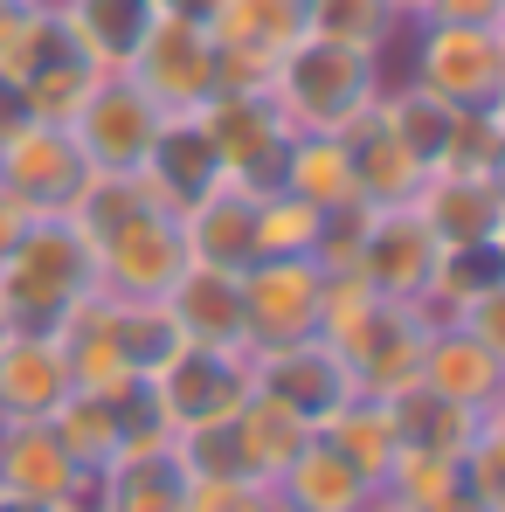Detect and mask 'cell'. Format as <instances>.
Returning <instances> with one entry per match:
<instances>
[{"instance_id":"836d02e7","label":"cell","mask_w":505,"mask_h":512,"mask_svg":"<svg viewBox=\"0 0 505 512\" xmlns=\"http://www.w3.org/2000/svg\"><path fill=\"white\" fill-rule=\"evenodd\" d=\"M319 229H326V215L312 201H298L284 187H263V201H256V256H312Z\"/></svg>"},{"instance_id":"b9f144b4","label":"cell","mask_w":505,"mask_h":512,"mask_svg":"<svg viewBox=\"0 0 505 512\" xmlns=\"http://www.w3.org/2000/svg\"><path fill=\"white\" fill-rule=\"evenodd\" d=\"M0 340H7V305H0Z\"/></svg>"},{"instance_id":"30bf717a","label":"cell","mask_w":505,"mask_h":512,"mask_svg":"<svg viewBox=\"0 0 505 512\" xmlns=\"http://www.w3.org/2000/svg\"><path fill=\"white\" fill-rule=\"evenodd\" d=\"M236 284H243V340H250V353L319 333L326 270L312 256H256V263L236 270Z\"/></svg>"},{"instance_id":"277c9868","label":"cell","mask_w":505,"mask_h":512,"mask_svg":"<svg viewBox=\"0 0 505 512\" xmlns=\"http://www.w3.org/2000/svg\"><path fill=\"white\" fill-rule=\"evenodd\" d=\"M250 346H201V340H180L160 374H146V395L160 409L167 436L180 429H201V423H229L243 402H250Z\"/></svg>"},{"instance_id":"3957f363","label":"cell","mask_w":505,"mask_h":512,"mask_svg":"<svg viewBox=\"0 0 505 512\" xmlns=\"http://www.w3.org/2000/svg\"><path fill=\"white\" fill-rule=\"evenodd\" d=\"M450 111H505V28H409V77Z\"/></svg>"},{"instance_id":"4316f807","label":"cell","mask_w":505,"mask_h":512,"mask_svg":"<svg viewBox=\"0 0 505 512\" xmlns=\"http://www.w3.org/2000/svg\"><path fill=\"white\" fill-rule=\"evenodd\" d=\"M388 402V423H395V443L402 450H429V457H464V443L485 429V416H471V409H450L443 395H429V388H395V395H381ZM499 416V409H492Z\"/></svg>"},{"instance_id":"4dcf8cb0","label":"cell","mask_w":505,"mask_h":512,"mask_svg":"<svg viewBox=\"0 0 505 512\" xmlns=\"http://www.w3.org/2000/svg\"><path fill=\"white\" fill-rule=\"evenodd\" d=\"M319 436L333 443V450L353 464V471H360V478H374V492H381V478H388V464H395V450H402L381 395H353V402H346V409H339Z\"/></svg>"},{"instance_id":"5b68a950","label":"cell","mask_w":505,"mask_h":512,"mask_svg":"<svg viewBox=\"0 0 505 512\" xmlns=\"http://www.w3.org/2000/svg\"><path fill=\"white\" fill-rule=\"evenodd\" d=\"M90 250H97V291H111V298H167L173 277L194 263L180 215L153 208V201H139L111 229H97Z\"/></svg>"},{"instance_id":"484cf974","label":"cell","mask_w":505,"mask_h":512,"mask_svg":"<svg viewBox=\"0 0 505 512\" xmlns=\"http://www.w3.org/2000/svg\"><path fill=\"white\" fill-rule=\"evenodd\" d=\"M208 35L215 49H243V56H284L298 35H312V0H208Z\"/></svg>"},{"instance_id":"d6a6232c","label":"cell","mask_w":505,"mask_h":512,"mask_svg":"<svg viewBox=\"0 0 505 512\" xmlns=\"http://www.w3.org/2000/svg\"><path fill=\"white\" fill-rule=\"evenodd\" d=\"M312 35H333L346 49L388 56V42L409 35V14L395 0H312Z\"/></svg>"},{"instance_id":"cb8c5ba5","label":"cell","mask_w":505,"mask_h":512,"mask_svg":"<svg viewBox=\"0 0 505 512\" xmlns=\"http://www.w3.org/2000/svg\"><path fill=\"white\" fill-rule=\"evenodd\" d=\"M167 312L180 326V340L201 346H250L243 340V284L236 270H215V263H187L167 291Z\"/></svg>"},{"instance_id":"603a6c76","label":"cell","mask_w":505,"mask_h":512,"mask_svg":"<svg viewBox=\"0 0 505 512\" xmlns=\"http://www.w3.org/2000/svg\"><path fill=\"white\" fill-rule=\"evenodd\" d=\"M56 21L97 70H132L146 28L160 21V0H56Z\"/></svg>"},{"instance_id":"2e32d148","label":"cell","mask_w":505,"mask_h":512,"mask_svg":"<svg viewBox=\"0 0 505 512\" xmlns=\"http://www.w3.org/2000/svg\"><path fill=\"white\" fill-rule=\"evenodd\" d=\"M132 180H139V194H146L153 208H167V215L194 208V201H201V194L222 180V160H215V146H208L201 118H194V111H173V118H160V132H153L146 160L132 167Z\"/></svg>"},{"instance_id":"d4e9b609","label":"cell","mask_w":505,"mask_h":512,"mask_svg":"<svg viewBox=\"0 0 505 512\" xmlns=\"http://www.w3.org/2000/svg\"><path fill=\"white\" fill-rule=\"evenodd\" d=\"M187 485L194 478H187L173 436H160V443H139L104 464V512H180Z\"/></svg>"},{"instance_id":"83f0119b","label":"cell","mask_w":505,"mask_h":512,"mask_svg":"<svg viewBox=\"0 0 505 512\" xmlns=\"http://www.w3.org/2000/svg\"><path fill=\"white\" fill-rule=\"evenodd\" d=\"M277 187L298 194V201H312L319 215H333V208H346V201H360V194H353V167H346L339 132H291L284 167H277Z\"/></svg>"},{"instance_id":"ba28073f","label":"cell","mask_w":505,"mask_h":512,"mask_svg":"<svg viewBox=\"0 0 505 512\" xmlns=\"http://www.w3.org/2000/svg\"><path fill=\"white\" fill-rule=\"evenodd\" d=\"M160 118H167V111L132 84L125 70H104V77L90 84V97L63 118V132L77 139V153L90 160V173H132L146 160Z\"/></svg>"},{"instance_id":"4fadbf2b","label":"cell","mask_w":505,"mask_h":512,"mask_svg":"<svg viewBox=\"0 0 505 512\" xmlns=\"http://www.w3.org/2000/svg\"><path fill=\"white\" fill-rule=\"evenodd\" d=\"M436 236L422 229L416 208H367V229H360V256H353V277L374 291V298H395V305H422L429 291V270H436Z\"/></svg>"},{"instance_id":"d590c367","label":"cell","mask_w":505,"mask_h":512,"mask_svg":"<svg viewBox=\"0 0 505 512\" xmlns=\"http://www.w3.org/2000/svg\"><path fill=\"white\" fill-rule=\"evenodd\" d=\"M409 28H505V0H416Z\"/></svg>"},{"instance_id":"5bb4252c","label":"cell","mask_w":505,"mask_h":512,"mask_svg":"<svg viewBox=\"0 0 505 512\" xmlns=\"http://www.w3.org/2000/svg\"><path fill=\"white\" fill-rule=\"evenodd\" d=\"M422 229L436 236V250H478L505 236V173H450L429 167L409 201Z\"/></svg>"},{"instance_id":"9c48e42d","label":"cell","mask_w":505,"mask_h":512,"mask_svg":"<svg viewBox=\"0 0 505 512\" xmlns=\"http://www.w3.org/2000/svg\"><path fill=\"white\" fill-rule=\"evenodd\" d=\"M250 381H256V395H270L277 409H291L305 429H326L339 409L360 395V388H353V367H346L319 333L250 353Z\"/></svg>"},{"instance_id":"e575fe53","label":"cell","mask_w":505,"mask_h":512,"mask_svg":"<svg viewBox=\"0 0 505 512\" xmlns=\"http://www.w3.org/2000/svg\"><path fill=\"white\" fill-rule=\"evenodd\" d=\"M180 512H284V506H277L270 485H243V478H229V485H201V478H194Z\"/></svg>"},{"instance_id":"f546056e","label":"cell","mask_w":505,"mask_h":512,"mask_svg":"<svg viewBox=\"0 0 505 512\" xmlns=\"http://www.w3.org/2000/svg\"><path fill=\"white\" fill-rule=\"evenodd\" d=\"M236 443H243V464H250L256 485H277V471L312 443V429L298 423L291 409H277L270 395H256V388H250V402L236 409Z\"/></svg>"},{"instance_id":"7402d4cb","label":"cell","mask_w":505,"mask_h":512,"mask_svg":"<svg viewBox=\"0 0 505 512\" xmlns=\"http://www.w3.org/2000/svg\"><path fill=\"white\" fill-rule=\"evenodd\" d=\"M270 492H277L284 512H367L374 506V478H360L319 429H312V443L277 471Z\"/></svg>"},{"instance_id":"1f68e13d","label":"cell","mask_w":505,"mask_h":512,"mask_svg":"<svg viewBox=\"0 0 505 512\" xmlns=\"http://www.w3.org/2000/svg\"><path fill=\"white\" fill-rule=\"evenodd\" d=\"M97 77H104V70H97L90 56H77V42L63 35V42H56V49H49V56L21 77V90H28V111H35V118L63 125V118H70V111L90 97V84H97Z\"/></svg>"},{"instance_id":"8fae6325","label":"cell","mask_w":505,"mask_h":512,"mask_svg":"<svg viewBox=\"0 0 505 512\" xmlns=\"http://www.w3.org/2000/svg\"><path fill=\"white\" fill-rule=\"evenodd\" d=\"M90 180V160L77 153V139L49 118H28L7 146H0V194L21 201L28 215H70Z\"/></svg>"},{"instance_id":"74e56055","label":"cell","mask_w":505,"mask_h":512,"mask_svg":"<svg viewBox=\"0 0 505 512\" xmlns=\"http://www.w3.org/2000/svg\"><path fill=\"white\" fill-rule=\"evenodd\" d=\"M21 229H28V208H21V201H7V194H0V263H7V256H14V243H21Z\"/></svg>"},{"instance_id":"7bdbcfd3","label":"cell","mask_w":505,"mask_h":512,"mask_svg":"<svg viewBox=\"0 0 505 512\" xmlns=\"http://www.w3.org/2000/svg\"><path fill=\"white\" fill-rule=\"evenodd\" d=\"M0 512H7V506H0Z\"/></svg>"},{"instance_id":"52a82bcc","label":"cell","mask_w":505,"mask_h":512,"mask_svg":"<svg viewBox=\"0 0 505 512\" xmlns=\"http://www.w3.org/2000/svg\"><path fill=\"white\" fill-rule=\"evenodd\" d=\"M201 132L222 160V180L236 187H277V167H284V146H291V125L284 111L270 104V90H215L201 111Z\"/></svg>"},{"instance_id":"6da1fadb","label":"cell","mask_w":505,"mask_h":512,"mask_svg":"<svg viewBox=\"0 0 505 512\" xmlns=\"http://www.w3.org/2000/svg\"><path fill=\"white\" fill-rule=\"evenodd\" d=\"M97 291V250L70 215H28L14 256L0 263L7 333H63L70 312Z\"/></svg>"},{"instance_id":"60d3db41","label":"cell","mask_w":505,"mask_h":512,"mask_svg":"<svg viewBox=\"0 0 505 512\" xmlns=\"http://www.w3.org/2000/svg\"><path fill=\"white\" fill-rule=\"evenodd\" d=\"M395 7H402V14H416V0H395Z\"/></svg>"},{"instance_id":"ac0fdd59","label":"cell","mask_w":505,"mask_h":512,"mask_svg":"<svg viewBox=\"0 0 505 512\" xmlns=\"http://www.w3.org/2000/svg\"><path fill=\"white\" fill-rule=\"evenodd\" d=\"M339 146H346V167H353V194L367 201V208H409L422 187V160L409 153V139L381 118V111H367V118H353L346 132H339Z\"/></svg>"},{"instance_id":"8d00e7d4","label":"cell","mask_w":505,"mask_h":512,"mask_svg":"<svg viewBox=\"0 0 505 512\" xmlns=\"http://www.w3.org/2000/svg\"><path fill=\"white\" fill-rule=\"evenodd\" d=\"M28 118H35V111H28V90L14 84V77H0V146H7Z\"/></svg>"},{"instance_id":"e0dca14e","label":"cell","mask_w":505,"mask_h":512,"mask_svg":"<svg viewBox=\"0 0 505 512\" xmlns=\"http://www.w3.org/2000/svg\"><path fill=\"white\" fill-rule=\"evenodd\" d=\"M70 353L56 333H7L0 340V423H49L70 402Z\"/></svg>"},{"instance_id":"44dd1931","label":"cell","mask_w":505,"mask_h":512,"mask_svg":"<svg viewBox=\"0 0 505 512\" xmlns=\"http://www.w3.org/2000/svg\"><path fill=\"white\" fill-rule=\"evenodd\" d=\"M256 187H236V180H215L194 208H180V236H187V256L194 263H215V270H243L256 263Z\"/></svg>"},{"instance_id":"d6986e66","label":"cell","mask_w":505,"mask_h":512,"mask_svg":"<svg viewBox=\"0 0 505 512\" xmlns=\"http://www.w3.org/2000/svg\"><path fill=\"white\" fill-rule=\"evenodd\" d=\"M90 326L104 333V346L118 353L125 374H160L173 353H180V326H173L167 298H111V291H90L84 298Z\"/></svg>"},{"instance_id":"f35d334b","label":"cell","mask_w":505,"mask_h":512,"mask_svg":"<svg viewBox=\"0 0 505 512\" xmlns=\"http://www.w3.org/2000/svg\"><path fill=\"white\" fill-rule=\"evenodd\" d=\"M167 14H208V0H160Z\"/></svg>"},{"instance_id":"8992f818","label":"cell","mask_w":505,"mask_h":512,"mask_svg":"<svg viewBox=\"0 0 505 512\" xmlns=\"http://www.w3.org/2000/svg\"><path fill=\"white\" fill-rule=\"evenodd\" d=\"M125 77L146 90L167 118L173 111H201L222 90V49H215V35H208L201 14H167L160 7V21L146 28V42H139V56H132Z\"/></svg>"},{"instance_id":"ffe728a7","label":"cell","mask_w":505,"mask_h":512,"mask_svg":"<svg viewBox=\"0 0 505 512\" xmlns=\"http://www.w3.org/2000/svg\"><path fill=\"white\" fill-rule=\"evenodd\" d=\"M77 478H84V464L70 457L56 423H0V492L7 499L63 506Z\"/></svg>"},{"instance_id":"ab89813d","label":"cell","mask_w":505,"mask_h":512,"mask_svg":"<svg viewBox=\"0 0 505 512\" xmlns=\"http://www.w3.org/2000/svg\"><path fill=\"white\" fill-rule=\"evenodd\" d=\"M367 512H416V506H402V499H388V492H374V506Z\"/></svg>"},{"instance_id":"f1b7e54d","label":"cell","mask_w":505,"mask_h":512,"mask_svg":"<svg viewBox=\"0 0 505 512\" xmlns=\"http://www.w3.org/2000/svg\"><path fill=\"white\" fill-rule=\"evenodd\" d=\"M505 291V243H478V250H443L429 270V291H422V312L429 319H457L471 312L478 298Z\"/></svg>"},{"instance_id":"7c38bea8","label":"cell","mask_w":505,"mask_h":512,"mask_svg":"<svg viewBox=\"0 0 505 512\" xmlns=\"http://www.w3.org/2000/svg\"><path fill=\"white\" fill-rule=\"evenodd\" d=\"M416 388L443 395L450 409L492 416L505 402V346L478 340L457 319H429V340H422V360H416Z\"/></svg>"},{"instance_id":"7a4b0ae2","label":"cell","mask_w":505,"mask_h":512,"mask_svg":"<svg viewBox=\"0 0 505 512\" xmlns=\"http://www.w3.org/2000/svg\"><path fill=\"white\" fill-rule=\"evenodd\" d=\"M388 90V56L346 49L333 35H298L277 56L270 104L284 111L291 132H346L353 118H367Z\"/></svg>"},{"instance_id":"9a60e30c","label":"cell","mask_w":505,"mask_h":512,"mask_svg":"<svg viewBox=\"0 0 505 512\" xmlns=\"http://www.w3.org/2000/svg\"><path fill=\"white\" fill-rule=\"evenodd\" d=\"M422 340H429V312H422V305H395V298H381V305H374V312H367L333 353L353 367V388H360V395H395V388L416 381Z\"/></svg>"}]
</instances>
